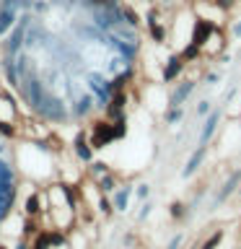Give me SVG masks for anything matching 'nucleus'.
Segmentation results:
<instances>
[{
  "label": "nucleus",
  "instance_id": "nucleus-33",
  "mask_svg": "<svg viewBox=\"0 0 241 249\" xmlns=\"http://www.w3.org/2000/svg\"><path fill=\"white\" fill-rule=\"evenodd\" d=\"M233 31H236V34H241V23H236V26H233Z\"/></svg>",
  "mask_w": 241,
  "mask_h": 249
},
{
  "label": "nucleus",
  "instance_id": "nucleus-4",
  "mask_svg": "<svg viewBox=\"0 0 241 249\" xmlns=\"http://www.w3.org/2000/svg\"><path fill=\"white\" fill-rule=\"evenodd\" d=\"M218 120H221V112H210V117L205 120V127H202V135H200V145H207V140L213 138V132L218 127Z\"/></svg>",
  "mask_w": 241,
  "mask_h": 249
},
{
  "label": "nucleus",
  "instance_id": "nucleus-12",
  "mask_svg": "<svg viewBox=\"0 0 241 249\" xmlns=\"http://www.w3.org/2000/svg\"><path fill=\"white\" fill-rule=\"evenodd\" d=\"M130 192H132L130 187H122V190L114 195V208H117V210H127V200H130Z\"/></svg>",
  "mask_w": 241,
  "mask_h": 249
},
{
  "label": "nucleus",
  "instance_id": "nucleus-18",
  "mask_svg": "<svg viewBox=\"0 0 241 249\" xmlns=\"http://www.w3.org/2000/svg\"><path fill=\"white\" fill-rule=\"evenodd\" d=\"M221 239H223V231H215L213 236H210L205 244H202V249H215L218 244H221Z\"/></svg>",
  "mask_w": 241,
  "mask_h": 249
},
{
  "label": "nucleus",
  "instance_id": "nucleus-32",
  "mask_svg": "<svg viewBox=\"0 0 241 249\" xmlns=\"http://www.w3.org/2000/svg\"><path fill=\"white\" fill-rule=\"evenodd\" d=\"M16 249H31L29 244H23V241H18V244H16Z\"/></svg>",
  "mask_w": 241,
  "mask_h": 249
},
{
  "label": "nucleus",
  "instance_id": "nucleus-10",
  "mask_svg": "<svg viewBox=\"0 0 241 249\" xmlns=\"http://www.w3.org/2000/svg\"><path fill=\"white\" fill-rule=\"evenodd\" d=\"M179 73H182V54H179V57H171V60H169L166 70H163V78H166V81H174Z\"/></svg>",
  "mask_w": 241,
  "mask_h": 249
},
{
  "label": "nucleus",
  "instance_id": "nucleus-22",
  "mask_svg": "<svg viewBox=\"0 0 241 249\" xmlns=\"http://www.w3.org/2000/svg\"><path fill=\"white\" fill-rule=\"evenodd\" d=\"M197 52H200V47L192 42V44H189V47H187V50L182 52V60H189V57H194V54H197Z\"/></svg>",
  "mask_w": 241,
  "mask_h": 249
},
{
  "label": "nucleus",
  "instance_id": "nucleus-24",
  "mask_svg": "<svg viewBox=\"0 0 241 249\" xmlns=\"http://www.w3.org/2000/svg\"><path fill=\"white\" fill-rule=\"evenodd\" d=\"M171 215H174V218H182V215H184V205H179V202H176V205H171Z\"/></svg>",
  "mask_w": 241,
  "mask_h": 249
},
{
  "label": "nucleus",
  "instance_id": "nucleus-29",
  "mask_svg": "<svg viewBox=\"0 0 241 249\" xmlns=\"http://www.w3.org/2000/svg\"><path fill=\"white\" fill-rule=\"evenodd\" d=\"M215 3L221 5V8H231L233 3H236V0H215Z\"/></svg>",
  "mask_w": 241,
  "mask_h": 249
},
{
  "label": "nucleus",
  "instance_id": "nucleus-21",
  "mask_svg": "<svg viewBox=\"0 0 241 249\" xmlns=\"http://www.w3.org/2000/svg\"><path fill=\"white\" fill-rule=\"evenodd\" d=\"M99 187H101L104 192H112V190H114V179L109 177V174H104V177H101V182H99Z\"/></svg>",
  "mask_w": 241,
  "mask_h": 249
},
{
  "label": "nucleus",
  "instance_id": "nucleus-16",
  "mask_svg": "<svg viewBox=\"0 0 241 249\" xmlns=\"http://www.w3.org/2000/svg\"><path fill=\"white\" fill-rule=\"evenodd\" d=\"M122 18L127 26H138V13L132 11V8H122Z\"/></svg>",
  "mask_w": 241,
  "mask_h": 249
},
{
  "label": "nucleus",
  "instance_id": "nucleus-5",
  "mask_svg": "<svg viewBox=\"0 0 241 249\" xmlns=\"http://www.w3.org/2000/svg\"><path fill=\"white\" fill-rule=\"evenodd\" d=\"M202 159H205V145H200L197 151L189 156V161H187V166H184V177H192L194 171H197V166L202 163Z\"/></svg>",
  "mask_w": 241,
  "mask_h": 249
},
{
  "label": "nucleus",
  "instance_id": "nucleus-9",
  "mask_svg": "<svg viewBox=\"0 0 241 249\" xmlns=\"http://www.w3.org/2000/svg\"><path fill=\"white\" fill-rule=\"evenodd\" d=\"M192 86H194L192 81H187V83H182V86H179V89H176V93L171 96V107H182V104H184V99L192 93Z\"/></svg>",
  "mask_w": 241,
  "mask_h": 249
},
{
  "label": "nucleus",
  "instance_id": "nucleus-15",
  "mask_svg": "<svg viewBox=\"0 0 241 249\" xmlns=\"http://www.w3.org/2000/svg\"><path fill=\"white\" fill-rule=\"evenodd\" d=\"M50 231H39L36 236H34V247L31 249H50Z\"/></svg>",
  "mask_w": 241,
  "mask_h": 249
},
{
  "label": "nucleus",
  "instance_id": "nucleus-25",
  "mask_svg": "<svg viewBox=\"0 0 241 249\" xmlns=\"http://www.w3.org/2000/svg\"><path fill=\"white\" fill-rule=\"evenodd\" d=\"M91 171H93V174H106V166H104L101 161H96V163L91 166Z\"/></svg>",
  "mask_w": 241,
  "mask_h": 249
},
{
  "label": "nucleus",
  "instance_id": "nucleus-6",
  "mask_svg": "<svg viewBox=\"0 0 241 249\" xmlns=\"http://www.w3.org/2000/svg\"><path fill=\"white\" fill-rule=\"evenodd\" d=\"M148 26H151V36L155 39V42H163V39H166V31H163V26L158 23V16H155V11L148 13Z\"/></svg>",
  "mask_w": 241,
  "mask_h": 249
},
{
  "label": "nucleus",
  "instance_id": "nucleus-23",
  "mask_svg": "<svg viewBox=\"0 0 241 249\" xmlns=\"http://www.w3.org/2000/svg\"><path fill=\"white\" fill-rule=\"evenodd\" d=\"M31 8H34V0H18V11H23V13H29Z\"/></svg>",
  "mask_w": 241,
  "mask_h": 249
},
{
  "label": "nucleus",
  "instance_id": "nucleus-7",
  "mask_svg": "<svg viewBox=\"0 0 241 249\" xmlns=\"http://www.w3.org/2000/svg\"><path fill=\"white\" fill-rule=\"evenodd\" d=\"M75 153H78V159H81V161H91V145H88V140H86L83 132H78V135H75Z\"/></svg>",
  "mask_w": 241,
  "mask_h": 249
},
{
  "label": "nucleus",
  "instance_id": "nucleus-14",
  "mask_svg": "<svg viewBox=\"0 0 241 249\" xmlns=\"http://www.w3.org/2000/svg\"><path fill=\"white\" fill-rule=\"evenodd\" d=\"M23 233H26V236H36V233H39L36 215H26V221H23Z\"/></svg>",
  "mask_w": 241,
  "mask_h": 249
},
{
  "label": "nucleus",
  "instance_id": "nucleus-17",
  "mask_svg": "<svg viewBox=\"0 0 241 249\" xmlns=\"http://www.w3.org/2000/svg\"><path fill=\"white\" fill-rule=\"evenodd\" d=\"M0 135H5V138H16V127H13V122L0 120Z\"/></svg>",
  "mask_w": 241,
  "mask_h": 249
},
{
  "label": "nucleus",
  "instance_id": "nucleus-8",
  "mask_svg": "<svg viewBox=\"0 0 241 249\" xmlns=\"http://www.w3.org/2000/svg\"><path fill=\"white\" fill-rule=\"evenodd\" d=\"M239 179H241V171H233V174L228 177V182H225V184H223V190H221V192H218V197H215V202H223L225 197H228V195H231L233 190H236V184H239Z\"/></svg>",
  "mask_w": 241,
  "mask_h": 249
},
{
  "label": "nucleus",
  "instance_id": "nucleus-11",
  "mask_svg": "<svg viewBox=\"0 0 241 249\" xmlns=\"http://www.w3.org/2000/svg\"><path fill=\"white\" fill-rule=\"evenodd\" d=\"M39 213H42V197L34 192L26 197V215H39Z\"/></svg>",
  "mask_w": 241,
  "mask_h": 249
},
{
  "label": "nucleus",
  "instance_id": "nucleus-26",
  "mask_svg": "<svg viewBox=\"0 0 241 249\" xmlns=\"http://www.w3.org/2000/svg\"><path fill=\"white\" fill-rule=\"evenodd\" d=\"M148 192H151V190H148V184H140V187H138V197H140V200H145Z\"/></svg>",
  "mask_w": 241,
  "mask_h": 249
},
{
  "label": "nucleus",
  "instance_id": "nucleus-13",
  "mask_svg": "<svg viewBox=\"0 0 241 249\" xmlns=\"http://www.w3.org/2000/svg\"><path fill=\"white\" fill-rule=\"evenodd\" d=\"M91 107H93V99H91V96H83V99H78V104H75V117H83V114H88V112H91Z\"/></svg>",
  "mask_w": 241,
  "mask_h": 249
},
{
  "label": "nucleus",
  "instance_id": "nucleus-30",
  "mask_svg": "<svg viewBox=\"0 0 241 249\" xmlns=\"http://www.w3.org/2000/svg\"><path fill=\"white\" fill-rule=\"evenodd\" d=\"M148 213H151V202H145L143 210H140V218H148Z\"/></svg>",
  "mask_w": 241,
  "mask_h": 249
},
{
  "label": "nucleus",
  "instance_id": "nucleus-34",
  "mask_svg": "<svg viewBox=\"0 0 241 249\" xmlns=\"http://www.w3.org/2000/svg\"><path fill=\"white\" fill-rule=\"evenodd\" d=\"M57 3H75V0H57Z\"/></svg>",
  "mask_w": 241,
  "mask_h": 249
},
{
  "label": "nucleus",
  "instance_id": "nucleus-27",
  "mask_svg": "<svg viewBox=\"0 0 241 249\" xmlns=\"http://www.w3.org/2000/svg\"><path fill=\"white\" fill-rule=\"evenodd\" d=\"M179 244H182V236H179V233H176V236L169 241V247H166V249H179Z\"/></svg>",
  "mask_w": 241,
  "mask_h": 249
},
{
  "label": "nucleus",
  "instance_id": "nucleus-31",
  "mask_svg": "<svg viewBox=\"0 0 241 249\" xmlns=\"http://www.w3.org/2000/svg\"><path fill=\"white\" fill-rule=\"evenodd\" d=\"M207 109H210V104H207V101H202V104H200V109H197V112H200V114H207Z\"/></svg>",
  "mask_w": 241,
  "mask_h": 249
},
{
  "label": "nucleus",
  "instance_id": "nucleus-20",
  "mask_svg": "<svg viewBox=\"0 0 241 249\" xmlns=\"http://www.w3.org/2000/svg\"><path fill=\"white\" fill-rule=\"evenodd\" d=\"M179 120H182V109H179V107H171V112L166 114V122L174 124V122H179Z\"/></svg>",
  "mask_w": 241,
  "mask_h": 249
},
{
  "label": "nucleus",
  "instance_id": "nucleus-19",
  "mask_svg": "<svg viewBox=\"0 0 241 249\" xmlns=\"http://www.w3.org/2000/svg\"><path fill=\"white\" fill-rule=\"evenodd\" d=\"M0 179H3V182H13V169L8 166L5 161H0Z\"/></svg>",
  "mask_w": 241,
  "mask_h": 249
},
{
  "label": "nucleus",
  "instance_id": "nucleus-36",
  "mask_svg": "<svg viewBox=\"0 0 241 249\" xmlns=\"http://www.w3.org/2000/svg\"><path fill=\"white\" fill-rule=\"evenodd\" d=\"M163 3H171V0H163Z\"/></svg>",
  "mask_w": 241,
  "mask_h": 249
},
{
  "label": "nucleus",
  "instance_id": "nucleus-1",
  "mask_svg": "<svg viewBox=\"0 0 241 249\" xmlns=\"http://www.w3.org/2000/svg\"><path fill=\"white\" fill-rule=\"evenodd\" d=\"M114 140V124L109 122H96L93 124V135H91V148H104Z\"/></svg>",
  "mask_w": 241,
  "mask_h": 249
},
{
  "label": "nucleus",
  "instance_id": "nucleus-35",
  "mask_svg": "<svg viewBox=\"0 0 241 249\" xmlns=\"http://www.w3.org/2000/svg\"><path fill=\"white\" fill-rule=\"evenodd\" d=\"M0 249H8V247H5V244H0Z\"/></svg>",
  "mask_w": 241,
  "mask_h": 249
},
{
  "label": "nucleus",
  "instance_id": "nucleus-3",
  "mask_svg": "<svg viewBox=\"0 0 241 249\" xmlns=\"http://www.w3.org/2000/svg\"><path fill=\"white\" fill-rule=\"evenodd\" d=\"M215 31V26L210 21H205V18H197V23H194V36H192V42L197 44V47H202L207 42V36Z\"/></svg>",
  "mask_w": 241,
  "mask_h": 249
},
{
  "label": "nucleus",
  "instance_id": "nucleus-2",
  "mask_svg": "<svg viewBox=\"0 0 241 249\" xmlns=\"http://www.w3.org/2000/svg\"><path fill=\"white\" fill-rule=\"evenodd\" d=\"M18 21V8H3L0 5V36H5L8 31Z\"/></svg>",
  "mask_w": 241,
  "mask_h": 249
},
{
  "label": "nucleus",
  "instance_id": "nucleus-28",
  "mask_svg": "<svg viewBox=\"0 0 241 249\" xmlns=\"http://www.w3.org/2000/svg\"><path fill=\"white\" fill-rule=\"evenodd\" d=\"M99 208L104 210V213H112V205H109V200H106V197H104V200L99 202Z\"/></svg>",
  "mask_w": 241,
  "mask_h": 249
}]
</instances>
